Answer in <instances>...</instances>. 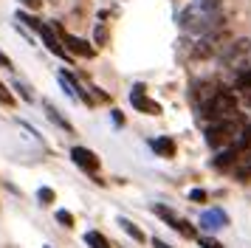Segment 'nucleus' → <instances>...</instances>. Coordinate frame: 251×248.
I'll use <instances>...</instances> for the list:
<instances>
[{"instance_id":"nucleus-10","label":"nucleus","mask_w":251,"mask_h":248,"mask_svg":"<svg viewBox=\"0 0 251 248\" xmlns=\"http://www.w3.org/2000/svg\"><path fill=\"white\" fill-rule=\"evenodd\" d=\"M150 147H152L158 155H164V158L175 155V141H172V138H152V141H150Z\"/></svg>"},{"instance_id":"nucleus-12","label":"nucleus","mask_w":251,"mask_h":248,"mask_svg":"<svg viewBox=\"0 0 251 248\" xmlns=\"http://www.w3.org/2000/svg\"><path fill=\"white\" fill-rule=\"evenodd\" d=\"M119 225H122L127 234L133 237V240H138V243H144V240H147V234H144V231H141V228H138L136 223H130L127 217H119Z\"/></svg>"},{"instance_id":"nucleus-15","label":"nucleus","mask_w":251,"mask_h":248,"mask_svg":"<svg viewBox=\"0 0 251 248\" xmlns=\"http://www.w3.org/2000/svg\"><path fill=\"white\" fill-rule=\"evenodd\" d=\"M37 200L43 203V206H51V203H54V189H48V186H40V189H37Z\"/></svg>"},{"instance_id":"nucleus-13","label":"nucleus","mask_w":251,"mask_h":248,"mask_svg":"<svg viewBox=\"0 0 251 248\" xmlns=\"http://www.w3.org/2000/svg\"><path fill=\"white\" fill-rule=\"evenodd\" d=\"M85 243L91 248H110V240L104 234H99V231H88V234H85Z\"/></svg>"},{"instance_id":"nucleus-21","label":"nucleus","mask_w":251,"mask_h":248,"mask_svg":"<svg viewBox=\"0 0 251 248\" xmlns=\"http://www.w3.org/2000/svg\"><path fill=\"white\" fill-rule=\"evenodd\" d=\"M189 198H192L195 203H203L206 200V192L203 189H192V192H189Z\"/></svg>"},{"instance_id":"nucleus-7","label":"nucleus","mask_w":251,"mask_h":248,"mask_svg":"<svg viewBox=\"0 0 251 248\" xmlns=\"http://www.w3.org/2000/svg\"><path fill=\"white\" fill-rule=\"evenodd\" d=\"M130 101H133V107L136 110H150V113H161V107L155 104V101L147 99V93H144V88L141 85H136V88L130 90Z\"/></svg>"},{"instance_id":"nucleus-19","label":"nucleus","mask_w":251,"mask_h":248,"mask_svg":"<svg viewBox=\"0 0 251 248\" xmlns=\"http://www.w3.org/2000/svg\"><path fill=\"white\" fill-rule=\"evenodd\" d=\"M57 220L62 225H68V228L74 225V217H71V212H65V209H57Z\"/></svg>"},{"instance_id":"nucleus-27","label":"nucleus","mask_w":251,"mask_h":248,"mask_svg":"<svg viewBox=\"0 0 251 248\" xmlns=\"http://www.w3.org/2000/svg\"><path fill=\"white\" fill-rule=\"evenodd\" d=\"M249 107H251V93H249Z\"/></svg>"},{"instance_id":"nucleus-16","label":"nucleus","mask_w":251,"mask_h":248,"mask_svg":"<svg viewBox=\"0 0 251 248\" xmlns=\"http://www.w3.org/2000/svg\"><path fill=\"white\" fill-rule=\"evenodd\" d=\"M237 88H240V90H251V65L237 76Z\"/></svg>"},{"instance_id":"nucleus-22","label":"nucleus","mask_w":251,"mask_h":248,"mask_svg":"<svg viewBox=\"0 0 251 248\" xmlns=\"http://www.w3.org/2000/svg\"><path fill=\"white\" fill-rule=\"evenodd\" d=\"M240 147H251V124L243 130V138H240Z\"/></svg>"},{"instance_id":"nucleus-23","label":"nucleus","mask_w":251,"mask_h":248,"mask_svg":"<svg viewBox=\"0 0 251 248\" xmlns=\"http://www.w3.org/2000/svg\"><path fill=\"white\" fill-rule=\"evenodd\" d=\"M14 90H20V99H25V101H31V93L20 85V82H14Z\"/></svg>"},{"instance_id":"nucleus-3","label":"nucleus","mask_w":251,"mask_h":248,"mask_svg":"<svg viewBox=\"0 0 251 248\" xmlns=\"http://www.w3.org/2000/svg\"><path fill=\"white\" fill-rule=\"evenodd\" d=\"M234 135V124L228 122V119H217V122L209 124V130H206V141L212 147H220L223 141H228Z\"/></svg>"},{"instance_id":"nucleus-24","label":"nucleus","mask_w":251,"mask_h":248,"mask_svg":"<svg viewBox=\"0 0 251 248\" xmlns=\"http://www.w3.org/2000/svg\"><path fill=\"white\" fill-rule=\"evenodd\" d=\"M23 6H28V9H40L43 6V0H20Z\"/></svg>"},{"instance_id":"nucleus-20","label":"nucleus","mask_w":251,"mask_h":248,"mask_svg":"<svg viewBox=\"0 0 251 248\" xmlns=\"http://www.w3.org/2000/svg\"><path fill=\"white\" fill-rule=\"evenodd\" d=\"M198 243H201V248H223V246L215 240V237H201Z\"/></svg>"},{"instance_id":"nucleus-1","label":"nucleus","mask_w":251,"mask_h":248,"mask_svg":"<svg viewBox=\"0 0 251 248\" xmlns=\"http://www.w3.org/2000/svg\"><path fill=\"white\" fill-rule=\"evenodd\" d=\"M220 23V0H189V6L181 11V28L195 34L212 31Z\"/></svg>"},{"instance_id":"nucleus-4","label":"nucleus","mask_w":251,"mask_h":248,"mask_svg":"<svg viewBox=\"0 0 251 248\" xmlns=\"http://www.w3.org/2000/svg\"><path fill=\"white\" fill-rule=\"evenodd\" d=\"M71 158H74V164L79 169H85V172H96V169H99V158H96V152H91L88 147H74V149H71Z\"/></svg>"},{"instance_id":"nucleus-8","label":"nucleus","mask_w":251,"mask_h":248,"mask_svg":"<svg viewBox=\"0 0 251 248\" xmlns=\"http://www.w3.org/2000/svg\"><path fill=\"white\" fill-rule=\"evenodd\" d=\"M40 37H43V43H46V48L51 51V54L65 56V48H62V45H59V40L54 37V28H51V25H43V28H40Z\"/></svg>"},{"instance_id":"nucleus-9","label":"nucleus","mask_w":251,"mask_h":248,"mask_svg":"<svg viewBox=\"0 0 251 248\" xmlns=\"http://www.w3.org/2000/svg\"><path fill=\"white\" fill-rule=\"evenodd\" d=\"M226 223H228V217L220 209H212V212L201 214V225H206V228H223Z\"/></svg>"},{"instance_id":"nucleus-6","label":"nucleus","mask_w":251,"mask_h":248,"mask_svg":"<svg viewBox=\"0 0 251 248\" xmlns=\"http://www.w3.org/2000/svg\"><path fill=\"white\" fill-rule=\"evenodd\" d=\"M54 28H57V31H59V37L65 40V45H68V48H71V51H74V54L85 56V59H91V56L96 54V48H91V45L85 43V40H79V37H71V34H65V31H62V28H59V25H54Z\"/></svg>"},{"instance_id":"nucleus-26","label":"nucleus","mask_w":251,"mask_h":248,"mask_svg":"<svg viewBox=\"0 0 251 248\" xmlns=\"http://www.w3.org/2000/svg\"><path fill=\"white\" fill-rule=\"evenodd\" d=\"M152 246H155V248H172V246H167L164 240H158V237H152Z\"/></svg>"},{"instance_id":"nucleus-14","label":"nucleus","mask_w":251,"mask_h":248,"mask_svg":"<svg viewBox=\"0 0 251 248\" xmlns=\"http://www.w3.org/2000/svg\"><path fill=\"white\" fill-rule=\"evenodd\" d=\"M234 158H237V149H223V152L215 158V167H228Z\"/></svg>"},{"instance_id":"nucleus-17","label":"nucleus","mask_w":251,"mask_h":248,"mask_svg":"<svg viewBox=\"0 0 251 248\" xmlns=\"http://www.w3.org/2000/svg\"><path fill=\"white\" fill-rule=\"evenodd\" d=\"M172 225H175V231H181L183 237H189V240H192V237H195V228H192V225H189V223H186V220H175V223H172Z\"/></svg>"},{"instance_id":"nucleus-2","label":"nucleus","mask_w":251,"mask_h":248,"mask_svg":"<svg viewBox=\"0 0 251 248\" xmlns=\"http://www.w3.org/2000/svg\"><path fill=\"white\" fill-rule=\"evenodd\" d=\"M234 107H237L234 93H228V90H217L215 96L206 101V116L217 122V119H223V116H228V113H234Z\"/></svg>"},{"instance_id":"nucleus-11","label":"nucleus","mask_w":251,"mask_h":248,"mask_svg":"<svg viewBox=\"0 0 251 248\" xmlns=\"http://www.w3.org/2000/svg\"><path fill=\"white\" fill-rule=\"evenodd\" d=\"M46 113H48V119H51V122L57 124V127H62V130H74V127H71V122L68 119H65V116H62V113L57 110V107H54V104H51V101H46Z\"/></svg>"},{"instance_id":"nucleus-25","label":"nucleus","mask_w":251,"mask_h":248,"mask_svg":"<svg viewBox=\"0 0 251 248\" xmlns=\"http://www.w3.org/2000/svg\"><path fill=\"white\" fill-rule=\"evenodd\" d=\"M0 65H3V68H12V59L3 54V51H0Z\"/></svg>"},{"instance_id":"nucleus-5","label":"nucleus","mask_w":251,"mask_h":248,"mask_svg":"<svg viewBox=\"0 0 251 248\" xmlns=\"http://www.w3.org/2000/svg\"><path fill=\"white\" fill-rule=\"evenodd\" d=\"M59 85L65 88V93H68V96H74V99H82L85 104H93V99H91V96H88V93H85V90L79 88V82H76V79L71 76L68 71H62V74H59Z\"/></svg>"},{"instance_id":"nucleus-18","label":"nucleus","mask_w":251,"mask_h":248,"mask_svg":"<svg viewBox=\"0 0 251 248\" xmlns=\"http://www.w3.org/2000/svg\"><path fill=\"white\" fill-rule=\"evenodd\" d=\"M17 20H23L25 25H31V28H37V31L43 28V23L37 20V17H31V14H25V11H20V14H17Z\"/></svg>"}]
</instances>
